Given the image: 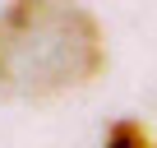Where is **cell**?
Here are the masks:
<instances>
[{
  "label": "cell",
  "instance_id": "6da1fadb",
  "mask_svg": "<svg viewBox=\"0 0 157 148\" xmlns=\"http://www.w3.org/2000/svg\"><path fill=\"white\" fill-rule=\"evenodd\" d=\"M106 42L78 0H14L0 19V88L65 93L97 79Z\"/></svg>",
  "mask_w": 157,
  "mask_h": 148
},
{
  "label": "cell",
  "instance_id": "7a4b0ae2",
  "mask_svg": "<svg viewBox=\"0 0 157 148\" xmlns=\"http://www.w3.org/2000/svg\"><path fill=\"white\" fill-rule=\"evenodd\" d=\"M102 148H152V139H148V130L139 120H116L106 130V143Z\"/></svg>",
  "mask_w": 157,
  "mask_h": 148
}]
</instances>
